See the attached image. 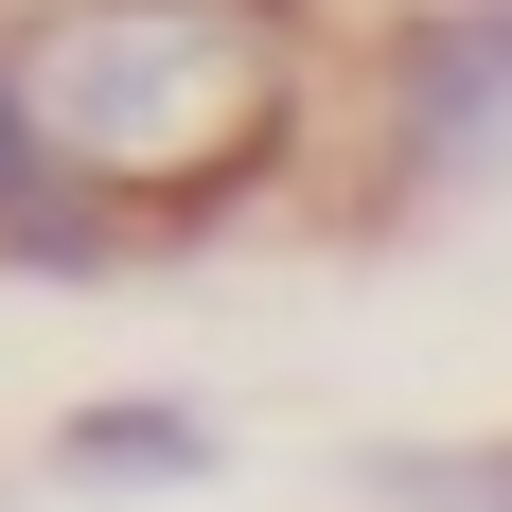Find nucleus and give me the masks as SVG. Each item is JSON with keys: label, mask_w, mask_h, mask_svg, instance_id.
I'll return each mask as SVG.
<instances>
[{"label": "nucleus", "mask_w": 512, "mask_h": 512, "mask_svg": "<svg viewBox=\"0 0 512 512\" xmlns=\"http://www.w3.org/2000/svg\"><path fill=\"white\" fill-rule=\"evenodd\" d=\"M0 106L177 248L336 124V36L318 0H0Z\"/></svg>", "instance_id": "nucleus-1"}, {"label": "nucleus", "mask_w": 512, "mask_h": 512, "mask_svg": "<svg viewBox=\"0 0 512 512\" xmlns=\"http://www.w3.org/2000/svg\"><path fill=\"white\" fill-rule=\"evenodd\" d=\"M371 195L354 212H442V195H495L512 177V0H407L371 36Z\"/></svg>", "instance_id": "nucleus-2"}, {"label": "nucleus", "mask_w": 512, "mask_h": 512, "mask_svg": "<svg viewBox=\"0 0 512 512\" xmlns=\"http://www.w3.org/2000/svg\"><path fill=\"white\" fill-rule=\"evenodd\" d=\"M142 248H159L142 212L106 195V177H71V159L0 106V265H18V283H124Z\"/></svg>", "instance_id": "nucleus-3"}, {"label": "nucleus", "mask_w": 512, "mask_h": 512, "mask_svg": "<svg viewBox=\"0 0 512 512\" xmlns=\"http://www.w3.org/2000/svg\"><path fill=\"white\" fill-rule=\"evenodd\" d=\"M354 495L371 512H512V442H371Z\"/></svg>", "instance_id": "nucleus-5"}, {"label": "nucleus", "mask_w": 512, "mask_h": 512, "mask_svg": "<svg viewBox=\"0 0 512 512\" xmlns=\"http://www.w3.org/2000/svg\"><path fill=\"white\" fill-rule=\"evenodd\" d=\"M212 460H230V424L177 407V389H124V407L53 424V477H71V495H195Z\"/></svg>", "instance_id": "nucleus-4"}]
</instances>
